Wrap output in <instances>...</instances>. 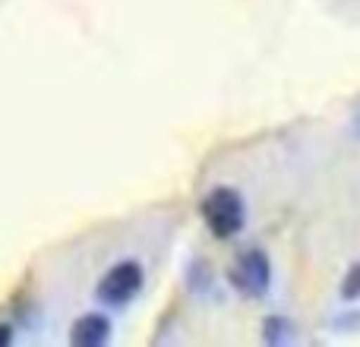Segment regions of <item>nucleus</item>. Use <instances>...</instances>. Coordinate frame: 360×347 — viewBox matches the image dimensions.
I'll return each instance as SVG.
<instances>
[{
	"label": "nucleus",
	"mask_w": 360,
	"mask_h": 347,
	"mask_svg": "<svg viewBox=\"0 0 360 347\" xmlns=\"http://www.w3.org/2000/svg\"><path fill=\"white\" fill-rule=\"evenodd\" d=\"M202 221L218 240H228V237L240 234L243 221H247V205H243L240 192L231 190V186H215V190L205 192L202 205Z\"/></svg>",
	"instance_id": "obj_1"
},
{
	"label": "nucleus",
	"mask_w": 360,
	"mask_h": 347,
	"mask_svg": "<svg viewBox=\"0 0 360 347\" xmlns=\"http://www.w3.org/2000/svg\"><path fill=\"white\" fill-rule=\"evenodd\" d=\"M143 266L139 262H117L111 272H105V278L98 281L95 294L101 303L108 306H127L139 291H143Z\"/></svg>",
	"instance_id": "obj_3"
},
{
	"label": "nucleus",
	"mask_w": 360,
	"mask_h": 347,
	"mask_svg": "<svg viewBox=\"0 0 360 347\" xmlns=\"http://www.w3.org/2000/svg\"><path fill=\"white\" fill-rule=\"evenodd\" d=\"M10 341H13V332L6 329V325H0V347H6Z\"/></svg>",
	"instance_id": "obj_7"
},
{
	"label": "nucleus",
	"mask_w": 360,
	"mask_h": 347,
	"mask_svg": "<svg viewBox=\"0 0 360 347\" xmlns=\"http://www.w3.org/2000/svg\"><path fill=\"white\" fill-rule=\"evenodd\" d=\"M262 338H266L269 344H285V341H291V338H294L291 322H288V319H281V316L266 319V325H262Z\"/></svg>",
	"instance_id": "obj_5"
},
{
	"label": "nucleus",
	"mask_w": 360,
	"mask_h": 347,
	"mask_svg": "<svg viewBox=\"0 0 360 347\" xmlns=\"http://www.w3.org/2000/svg\"><path fill=\"white\" fill-rule=\"evenodd\" d=\"M342 297H345V300H357V297H360V262H357V266H351L348 275H345V281H342Z\"/></svg>",
	"instance_id": "obj_6"
},
{
	"label": "nucleus",
	"mask_w": 360,
	"mask_h": 347,
	"mask_svg": "<svg viewBox=\"0 0 360 347\" xmlns=\"http://www.w3.org/2000/svg\"><path fill=\"white\" fill-rule=\"evenodd\" d=\"M228 278L234 284V291H240L243 297L259 300L269 291V281H272V266H269V256L262 249H243L228 268Z\"/></svg>",
	"instance_id": "obj_2"
},
{
	"label": "nucleus",
	"mask_w": 360,
	"mask_h": 347,
	"mask_svg": "<svg viewBox=\"0 0 360 347\" xmlns=\"http://www.w3.org/2000/svg\"><path fill=\"white\" fill-rule=\"evenodd\" d=\"M108 338H111V322H108V316H98V313L79 316L70 329V344L73 347H101Z\"/></svg>",
	"instance_id": "obj_4"
}]
</instances>
